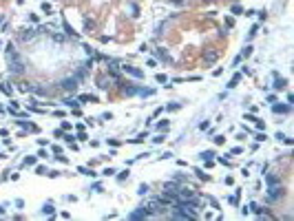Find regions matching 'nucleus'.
Listing matches in <instances>:
<instances>
[{
  "label": "nucleus",
  "instance_id": "f257e3e1",
  "mask_svg": "<svg viewBox=\"0 0 294 221\" xmlns=\"http://www.w3.org/2000/svg\"><path fill=\"white\" fill-rule=\"evenodd\" d=\"M64 91H73V89H75L78 86V80L75 78H69V80H62V84H60Z\"/></svg>",
  "mask_w": 294,
  "mask_h": 221
},
{
  "label": "nucleus",
  "instance_id": "423d86ee",
  "mask_svg": "<svg viewBox=\"0 0 294 221\" xmlns=\"http://www.w3.org/2000/svg\"><path fill=\"white\" fill-rule=\"evenodd\" d=\"M274 86H277V89H283V86H285V80H281V78H279V82H277Z\"/></svg>",
  "mask_w": 294,
  "mask_h": 221
},
{
  "label": "nucleus",
  "instance_id": "f03ea898",
  "mask_svg": "<svg viewBox=\"0 0 294 221\" xmlns=\"http://www.w3.org/2000/svg\"><path fill=\"white\" fill-rule=\"evenodd\" d=\"M272 111H274V113H287V111H290V106H274Z\"/></svg>",
  "mask_w": 294,
  "mask_h": 221
},
{
  "label": "nucleus",
  "instance_id": "39448f33",
  "mask_svg": "<svg viewBox=\"0 0 294 221\" xmlns=\"http://www.w3.org/2000/svg\"><path fill=\"white\" fill-rule=\"evenodd\" d=\"M237 82H239V75H234V78H232V82H230V84H228V86H230V89H232V86H237Z\"/></svg>",
  "mask_w": 294,
  "mask_h": 221
},
{
  "label": "nucleus",
  "instance_id": "7ed1b4c3",
  "mask_svg": "<svg viewBox=\"0 0 294 221\" xmlns=\"http://www.w3.org/2000/svg\"><path fill=\"white\" fill-rule=\"evenodd\" d=\"M142 217H146V212H144V210H137V212H133V214H131V219H142Z\"/></svg>",
  "mask_w": 294,
  "mask_h": 221
},
{
  "label": "nucleus",
  "instance_id": "20e7f679",
  "mask_svg": "<svg viewBox=\"0 0 294 221\" xmlns=\"http://www.w3.org/2000/svg\"><path fill=\"white\" fill-rule=\"evenodd\" d=\"M42 212H44V214H51V212H53V208H51V206H44V208H42Z\"/></svg>",
  "mask_w": 294,
  "mask_h": 221
}]
</instances>
